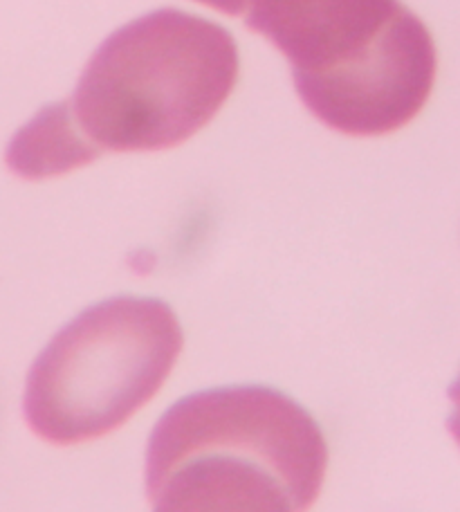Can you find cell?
Instances as JSON below:
<instances>
[{
    "label": "cell",
    "instance_id": "8992f818",
    "mask_svg": "<svg viewBox=\"0 0 460 512\" xmlns=\"http://www.w3.org/2000/svg\"><path fill=\"white\" fill-rule=\"evenodd\" d=\"M449 398H452V405H454L452 416H449V429H452V434L460 445V376L452 384V389H449Z\"/></svg>",
    "mask_w": 460,
    "mask_h": 512
},
{
    "label": "cell",
    "instance_id": "3957f363",
    "mask_svg": "<svg viewBox=\"0 0 460 512\" xmlns=\"http://www.w3.org/2000/svg\"><path fill=\"white\" fill-rule=\"evenodd\" d=\"M236 79L238 50L225 27L160 9L108 36L68 106L99 153L158 151L198 133Z\"/></svg>",
    "mask_w": 460,
    "mask_h": 512
},
{
    "label": "cell",
    "instance_id": "277c9868",
    "mask_svg": "<svg viewBox=\"0 0 460 512\" xmlns=\"http://www.w3.org/2000/svg\"><path fill=\"white\" fill-rule=\"evenodd\" d=\"M180 351L182 328L164 301H101L36 358L25 389L27 423L61 445L113 432L158 393Z\"/></svg>",
    "mask_w": 460,
    "mask_h": 512
},
{
    "label": "cell",
    "instance_id": "7a4b0ae2",
    "mask_svg": "<svg viewBox=\"0 0 460 512\" xmlns=\"http://www.w3.org/2000/svg\"><path fill=\"white\" fill-rule=\"evenodd\" d=\"M229 14L288 57L303 104L342 133H391L434 88V39L400 0H232Z\"/></svg>",
    "mask_w": 460,
    "mask_h": 512
},
{
    "label": "cell",
    "instance_id": "6da1fadb",
    "mask_svg": "<svg viewBox=\"0 0 460 512\" xmlns=\"http://www.w3.org/2000/svg\"><path fill=\"white\" fill-rule=\"evenodd\" d=\"M328 445L299 402L270 387H223L176 402L146 452L153 512H303Z\"/></svg>",
    "mask_w": 460,
    "mask_h": 512
},
{
    "label": "cell",
    "instance_id": "5b68a950",
    "mask_svg": "<svg viewBox=\"0 0 460 512\" xmlns=\"http://www.w3.org/2000/svg\"><path fill=\"white\" fill-rule=\"evenodd\" d=\"M99 151L86 142L70 106H48L12 140L7 162L18 176L48 178L95 160Z\"/></svg>",
    "mask_w": 460,
    "mask_h": 512
}]
</instances>
